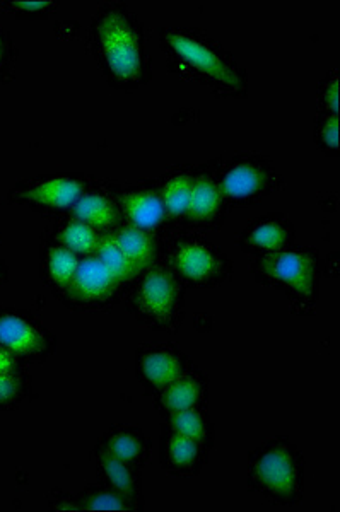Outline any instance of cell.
<instances>
[{
	"mask_svg": "<svg viewBox=\"0 0 340 512\" xmlns=\"http://www.w3.org/2000/svg\"><path fill=\"white\" fill-rule=\"evenodd\" d=\"M258 284L284 292L296 315H313L320 296L322 262L315 248L291 245L286 250L253 258Z\"/></svg>",
	"mask_w": 340,
	"mask_h": 512,
	"instance_id": "obj_4",
	"label": "cell"
},
{
	"mask_svg": "<svg viewBox=\"0 0 340 512\" xmlns=\"http://www.w3.org/2000/svg\"><path fill=\"white\" fill-rule=\"evenodd\" d=\"M98 443L108 449L113 456H117L118 460L125 461L139 470L147 465L153 448L146 432L142 431L141 427L129 424L113 425L101 436Z\"/></svg>",
	"mask_w": 340,
	"mask_h": 512,
	"instance_id": "obj_19",
	"label": "cell"
},
{
	"mask_svg": "<svg viewBox=\"0 0 340 512\" xmlns=\"http://www.w3.org/2000/svg\"><path fill=\"white\" fill-rule=\"evenodd\" d=\"M195 169L176 168L159 181V195L170 224H183L194 190Z\"/></svg>",
	"mask_w": 340,
	"mask_h": 512,
	"instance_id": "obj_22",
	"label": "cell"
},
{
	"mask_svg": "<svg viewBox=\"0 0 340 512\" xmlns=\"http://www.w3.org/2000/svg\"><path fill=\"white\" fill-rule=\"evenodd\" d=\"M161 48L171 70L221 96H245L247 76L216 41L188 28L161 31Z\"/></svg>",
	"mask_w": 340,
	"mask_h": 512,
	"instance_id": "obj_2",
	"label": "cell"
},
{
	"mask_svg": "<svg viewBox=\"0 0 340 512\" xmlns=\"http://www.w3.org/2000/svg\"><path fill=\"white\" fill-rule=\"evenodd\" d=\"M18 57L16 43L9 31L0 24V82L12 81V77L16 76Z\"/></svg>",
	"mask_w": 340,
	"mask_h": 512,
	"instance_id": "obj_30",
	"label": "cell"
},
{
	"mask_svg": "<svg viewBox=\"0 0 340 512\" xmlns=\"http://www.w3.org/2000/svg\"><path fill=\"white\" fill-rule=\"evenodd\" d=\"M293 222L281 212H272L248 222L240 236V248L243 253L258 256L270 255L286 250L294 245Z\"/></svg>",
	"mask_w": 340,
	"mask_h": 512,
	"instance_id": "obj_15",
	"label": "cell"
},
{
	"mask_svg": "<svg viewBox=\"0 0 340 512\" xmlns=\"http://www.w3.org/2000/svg\"><path fill=\"white\" fill-rule=\"evenodd\" d=\"M50 236L77 256H93L103 238V234L72 216L57 222Z\"/></svg>",
	"mask_w": 340,
	"mask_h": 512,
	"instance_id": "obj_24",
	"label": "cell"
},
{
	"mask_svg": "<svg viewBox=\"0 0 340 512\" xmlns=\"http://www.w3.org/2000/svg\"><path fill=\"white\" fill-rule=\"evenodd\" d=\"M0 7L14 14L18 19H47L50 14L57 11L59 2L53 0H6L0 2Z\"/></svg>",
	"mask_w": 340,
	"mask_h": 512,
	"instance_id": "obj_29",
	"label": "cell"
},
{
	"mask_svg": "<svg viewBox=\"0 0 340 512\" xmlns=\"http://www.w3.org/2000/svg\"><path fill=\"white\" fill-rule=\"evenodd\" d=\"M48 509L52 512H79L76 495L67 494L62 490H53L52 497L48 499Z\"/></svg>",
	"mask_w": 340,
	"mask_h": 512,
	"instance_id": "obj_32",
	"label": "cell"
},
{
	"mask_svg": "<svg viewBox=\"0 0 340 512\" xmlns=\"http://www.w3.org/2000/svg\"><path fill=\"white\" fill-rule=\"evenodd\" d=\"M163 425L170 427L171 431L180 432L183 436L194 439L209 451L216 443V429L207 408H192L166 415L163 417Z\"/></svg>",
	"mask_w": 340,
	"mask_h": 512,
	"instance_id": "obj_23",
	"label": "cell"
},
{
	"mask_svg": "<svg viewBox=\"0 0 340 512\" xmlns=\"http://www.w3.org/2000/svg\"><path fill=\"white\" fill-rule=\"evenodd\" d=\"M0 246H2V233H0Z\"/></svg>",
	"mask_w": 340,
	"mask_h": 512,
	"instance_id": "obj_35",
	"label": "cell"
},
{
	"mask_svg": "<svg viewBox=\"0 0 340 512\" xmlns=\"http://www.w3.org/2000/svg\"><path fill=\"white\" fill-rule=\"evenodd\" d=\"M33 395V378L28 369L0 373V412H14L30 402Z\"/></svg>",
	"mask_w": 340,
	"mask_h": 512,
	"instance_id": "obj_26",
	"label": "cell"
},
{
	"mask_svg": "<svg viewBox=\"0 0 340 512\" xmlns=\"http://www.w3.org/2000/svg\"><path fill=\"white\" fill-rule=\"evenodd\" d=\"M192 367L194 364L175 345H144L135 354V374L151 395H158Z\"/></svg>",
	"mask_w": 340,
	"mask_h": 512,
	"instance_id": "obj_12",
	"label": "cell"
},
{
	"mask_svg": "<svg viewBox=\"0 0 340 512\" xmlns=\"http://www.w3.org/2000/svg\"><path fill=\"white\" fill-rule=\"evenodd\" d=\"M221 169V168H219ZM219 169H195L194 190L183 224L194 229H219L226 219V200L219 187Z\"/></svg>",
	"mask_w": 340,
	"mask_h": 512,
	"instance_id": "obj_13",
	"label": "cell"
},
{
	"mask_svg": "<svg viewBox=\"0 0 340 512\" xmlns=\"http://www.w3.org/2000/svg\"><path fill=\"white\" fill-rule=\"evenodd\" d=\"M305 473V454L288 436L270 437L248 453V490L276 506L303 501Z\"/></svg>",
	"mask_w": 340,
	"mask_h": 512,
	"instance_id": "obj_3",
	"label": "cell"
},
{
	"mask_svg": "<svg viewBox=\"0 0 340 512\" xmlns=\"http://www.w3.org/2000/svg\"><path fill=\"white\" fill-rule=\"evenodd\" d=\"M313 139H315V144H317L318 149H320L325 156H329V158H339V115L318 113Z\"/></svg>",
	"mask_w": 340,
	"mask_h": 512,
	"instance_id": "obj_28",
	"label": "cell"
},
{
	"mask_svg": "<svg viewBox=\"0 0 340 512\" xmlns=\"http://www.w3.org/2000/svg\"><path fill=\"white\" fill-rule=\"evenodd\" d=\"M94 470L98 475V482L125 495L129 501L134 502L139 509H144V494H142L141 470L135 466L118 460L108 449L96 443L93 449Z\"/></svg>",
	"mask_w": 340,
	"mask_h": 512,
	"instance_id": "obj_16",
	"label": "cell"
},
{
	"mask_svg": "<svg viewBox=\"0 0 340 512\" xmlns=\"http://www.w3.org/2000/svg\"><path fill=\"white\" fill-rule=\"evenodd\" d=\"M89 43L94 60L113 86L137 89L151 77V62L144 48L139 19L117 2H110L94 14Z\"/></svg>",
	"mask_w": 340,
	"mask_h": 512,
	"instance_id": "obj_1",
	"label": "cell"
},
{
	"mask_svg": "<svg viewBox=\"0 0 340 512\" xmlns=\"http://www.w3.org/2000/svg\"><path fill=\"white\" fill-rule=\"evenodd\" d=\"M127 309L154 332H176L185 316V287L163 263H154L132 282Z\"/></svg>",
	"mask_w": 340,
	"mask_h": 512,
	"instance_id": "obj_5",
	"label": "cell"
},
{
	"mask_svg": "<svg viewBox=\"0 0 340 512\" xmlns=\"http://www.w3.org/2000/svg\"><path fill=\"white\" fill-rule=\"evenodd\" d=\"M122 289L98 256H84L71 284L57 299L74 311H105L117 303Z\"/></svg>",
	"mask_w": 340,
	"mask_h": 512,
	"instance_id": "obj_10",
	"label": "cell"
},
{
	"mask_svg": "<svg viewBox=\"0 0 340 512\" xmlns=\"http://www.w3.org/2000/svg\"><path fill=\"white\" fill-rule=\"evenodd\" d=\"M209 398V378L192 367L188 373L173 381L165 390L154 395V405L161 417L192 410V408H207Z\"/></svg>",
	"mask_w": 340,
	"mask_h": 512,
	"instance_id": "obj_17",
	"label": "cell"
},
{
	"mask_svg": "<svg viewBox=\"0 0 340 512\" xmlns=\"http://www.w3.org/2000/svg\"><path fill=\"white\" fill-rule=\"evenodd\" d=\"M110 236L141 274L147 268L153 267L154 263H158L161 255L158 234L149 233L124 222L122 226L110 233Z\"/></svg>",
	"mask_w": 340,
	"mask_h": 512,
	"instance_id": "obj_21",
	"label": "cell"
},
{
	"mask_svg": "<svg viewBox=\"0 0 340 512\" xmlns=\"http://www.w3.org/2000/svg\"><path fill=\"white\" fill-rule=\"evenodd\" d=\"M108 190L115 198L125 224L154 234H158L163 227L170 226L165 205L159 195L158 183L141 181L135 185H122Z\"/></svg>",
	"mask_w": 340,
	"mask_h": 512,
	"instance_id": "obj_11",
	"label": "cell"
},
{
	"mask_svg": "<svg viewBox=\"0 0 340 512\" xmlns=\"http://www.w3.org/2000/svg\"><path fill=\"white\" fill-rule=\"evenodd\" d=\"M9 267H7L6 260L0 258V286H4L7 280H9Z\"/></svg>",
	"mask_w": 340,
	"mask_h": 512,
	"instance_id": "obj_34",
	"label": "cell"
},
{
	"mask_svg": "<svg viewBox=\"0 0 340 512\" xmlns=\"http://www.w3.org/2000/svg\"><path fill=\"white\" fill-rule=\"evenodd\" d=\"M165 265L183 287L214 289L233 274L229 256L200 234H176L163 248Z\"/></svg>",
	"mask_w": 340,
	"mask_h": 512,
	"instance_id": "obj_6",
	"label": "cell"
},
{
	"mask_svg": "<svg viewBox=\"0 0 340 512\" xmlns=\"http://www.w3.org/2000/svg\"><path fill=\"white\" fill-rule=\"evenodd\" d=\"M0 347L26 366L43 364L55 354L57 337L28 309L0 308Z\"/></svg>",
	"mask_w": 340,
	"mask_h": 512,
	"instance_id": "obj_8",
	"label": "cell"
},
{
	"mask_svg": "<svg viewBox=\"0 0 340 512\" xmlns=\"http://www.w3.org/2000/svg\"><path fill=\"white\" fill-rule=\"evenodd\" d=\"M339 72L332 70L329 76L320 86L318 101H320V113H329V115H339Z\"/></svg>",
	"mask_w": 340,
	"mask_h": 512,
	"instance_id": "obj_31",
	"label": "cell"
},
{
	"mask_svg": "<svg viewBox=\"0 0 340 512\" xmlns=\"http://www.w3.org/2000/svg\"><path fill=\"white\" fill-rule=\"evenodd\" d=\"M76 499L81 511L141 512V509L125 495L118 494L100 482L86 485L79 494H76Z\"/></svg>",
	"mask_w": 340,
	"mask_h": 512,
	"instance_id": "obj_25",
	"label": "cell"
},
{
	"mask_svg": "<svg viewBox=\"0 0 340 512\" xmlns=\"http://www.w3.org/2000/svg\"><path fill=\"white\" fill-rule=\"evenodd\" d=\"M209 449L180 432L161 425L159 465L161 470L176 478L199 477L209 460Z\"/></svg>",
	"mask_w": 340,
	"mask_h": 512,
	"instance_id": "obj_14",
	"label": "cell"
},
{
	"mask_svg": "<svg viewBox=\"0 0 340 512\" xmlns=\"http://www.w3.org/2000/svg\"><path fill=\"white\" fill-rule=\"evenodd\" d=\"M282 183L274 163L258 154H241L219 169V187L228 207L260 204L281 190Z\"/></svg>",
	"mask_w": 340,
	"mask_h": 512,
	"instance_id": "obj_7",
	"label": "cell"
},
{
	"mask_svg": "<svg viewBox=\"0 0 340 512\" xmlns=\"http://www.w3.org/2000/svg\"><path fill=\"white\" fill-rule=\"evenodd\" d=\"M79 262L81 258L76 253L57 243L50 234L43 236L42 277L55 297H59L69 287Z\"/></svg>",
	"mask_w": 340,
	"mask_h": 512,
	"instance_id": "obj_20",
	"label": "cell"
},
{
	"mask_svg": "<svg viewBox=\"0 0 340 512\" xmlns=\"http://www.w3.org/2000/svg\"><path fill=\"white\" fill-rule=\"evenodd\" d=\"M94 256L100 258L101 263L110 270V274L117 279L118 284L122 287L132 284L137 279V275L141 274L134 267V263L130 262L129 258L124 255V251L118 248L110 234H103L100 246H98Z\"/></svg>",
	"mask_w": 340,
	"mask_h": 512,
	"instance_id": "obj_27",
	"label": "cell"
},
{
	"mask_svg": "<svg viewBox=\"0 0 340 512\" xmlns=\"http://www.w3.org/2000/svg\"><path fill=\"white\" fill-rule=\"evenodd\" d=\"M89 187L83 175L36 176L16 183L7 198L11 204L23 205L43 216H59L71 212Z\"/></svg>",
	"mask_w": 340,
	"mask_h": 512,
	"instance_id": "obj_9",
	"label": "cell"
},
{
	"mask_svg": "<svg viewBox=\"0 0 340 512\" xmlns=\"http://www.w3.org/2000/svg\"><path fill=\"white\" fill-rule=\"evenodd\" d=\"M21 369H28V366L19 361L18 357L11 354L9 350L0 347V373H12V371H21Z\"/></svg>",
	"mask_w": 340,
	"mask_h": 512,
	"instance_id": "obj_33",
	"label": "cell"
},
{
	"mask_svg": "<svg viewBox=\"0 0 340 512\" xmlns=\"http://www.w3.org/2000/svg\"><path fill=\"white\" fill-rule=\"evenodd\" d=\"M71 216L93 227L100 234H110L124 224L122 212L108 188L89 187L72 207Z\"/></svg>",
	"mask_w": 340,
	"mask_h": 512,
	"instance_id": "obj_18",
	"label": "cell"
}]
</instances>
